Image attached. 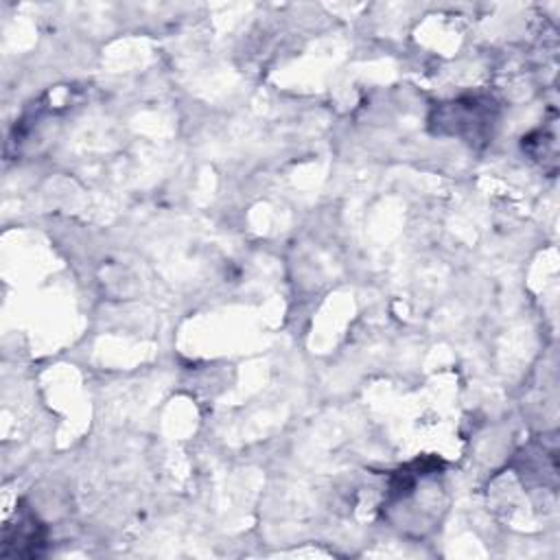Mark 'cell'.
Masks as SVG:
<instances>
[{
  "label": "cell",
  "instance_id": "6da1fadb",
  "mask_svg": "<svg viewBox=\"0 0 560 560\" xmlns=\"http://www.w3.org/2000/svg\"><path fill=\"white\" fill-rule=\"evenodd\" d=\"M494 109L492 98L466 96L438 107L433 125H438L440 133L459 136L472 142L488 136L494 120Z\"/></svg>",
  "mask_w": 560,
  "mask_h": 560
}]
</instances>
